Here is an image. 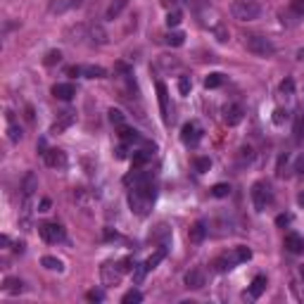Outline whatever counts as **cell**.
<instances>
[{
  "label": "cell",
  "mask_w": 304,
  "mask_h": 304,
  "mask_svg": "<svg viewBox=\"0 0 304 304\" xmlns=\"http://www.w3.org/2000/svg\"><path fill=\"white\" fill-rule=\"evenodd\" d=\"M157 197V188L152 183H145V185H133L128 190V207L131 212L138 216H147L152 209V202Z\"/></svg>",
  "instance_id": "1"
},
{
  "label": "cell",
  "mask_w": 304,
  "mask_h": 304,
  "mask_svg": "<svg viewBox=\"0 0 304 304\" xmlns=\"http://www.w3.org/2000/svg\"><path fill=\"white\" fill-rule=\"evenodd\" d=\"M231 12H233V17L240 19V21H252V19H259L262 7H259V2H254V0H235Z\"/></svg>",
  "instance_id": "2"
},
{
  "label": "cell",
  "mask_w": 304,
  "mask_h": 304,
  "mask_svg": "<svg viewBox=\"0 0 304 304\" xmlns=\"http://www.w3.org/2000/svg\"><path fill=\"white\" fill-rule=\"evenodd\" d=\"M245 48H247V53L257 55V57H271L276 53L273 43L266 36H259V34H252V36L245 38Z\"/></svg>",
  "instance_id": "3"
},
{
  "label": "cell",
  "mask_w": 304,
  "mask_h": 304,
  "mask_svg": "<svg viewBox=\"0 0 304 304\" xmlns=\"http://www.w3.org/2000/svg\"><path fill=\"white\" fill-rule=\"evenodd\" d=\"M252 202H254V209L257 212H264L268 204L273 202V190L266 181H257L252 185Z\"/></svg>",
  "instance_id": "4"
},
{
  "label": "cell",
  "mask_w": 304,
  "mask_h": 304,
  "mask_svg": "<svg viewBox=\"0 0 304 304\" xmlns=\"http://www.w3.org/2000/svg\"><path fill=\"white\" fill-rule=\"evenodd\" d=\"M202 126L197 124V122H188V124H183V128H181V141H183V145H188V147H195L200 141H202Z\"/></svg>",
  "instance_id": "5"
},
{
  "label": "cell",
  "mask_w": 304,
  "mask_h": 304,
  "mask_svg": "<svg viewBox=\"0 0 304 304\" xmlns=\"http://www.w3.org/2000/svg\"><path fill=\"white\" fill-rule=\"evenodd\" d=\"M38 235H41L45 243L55 245V243H62V240H64V228H62L60 223H41V226H38Z\"/></svg>",
  "instance_id": "6"
},
{
  "label": "cell",
  "mask_w": 304,
  "mask_h": 304,
  "mask_svg": "<svg viewBox=\"0 0 304 304\" xmlns=\"http://www.w3.org/2000/svg\"><path fill=\"white\" fill-rule=\"evenodd\" d=\"M67 74L69 76H86V79H105L107 69L100 64H83V67H69Z\"/></svg>",
  "instance_id": "7"
},
{
  "label": "cell",
  "mask_w": 304,
  "mask_h": 304,
  "mask_svg": "<svg viewBox=\"0 0 304 304\" xmlns=\"http://www.w3.org/2000/svg\"><path fill=\"white\" fill-rule=\"evenodd\" d=\"M74 122H76V112H74V109H62V112L57 114L55 124L50 126V133H62V131H67Z\"/></svg>",
  "instance_id": "8"
},
{
  "label": "cell",
  "mask_w": 304,
  "mask_h": 304,
  "mask_svg": "<svg viewBox=\"0 0 304 304\" xmlns=\"http://www.w3.org/2000/svg\"><path fill=\"white\" fill-rule=\"evenodd\" d=\"M43 160H45V164H48L50 169H64V166H67V152L53 147V150H45V152H43Z\"/></svg>",
  "instance_id": "9"
},
{
  "label": "cell",
  "mask_w": 304,
  "mask_h": 304,
  "mask_svg": "<svg viewBox=\"0 0 304 304\" xmlns=\"http://www.w3.org/2000/svg\"><path fill=\"white\" fill-rule=\"evenodd\" d=\"M122 268H119V264H105L102 266V283L107 287L112 285H119V281H122Z\"/></svg>",
  "instance_id": "10"
},
{
  "label": "cell",
  "mask_w": 304,
  "mask_h": 304,
  "mask_svg": "<svg viewBox=\"0 0 304 304\" xmlns=\"http://www.w3.org/2000/svg\"><path fill=\"white\" fill-rule=\"evenodd\" d=\"M264 290H266V276H254L250 290H245L243 297H245V300H259Z\"/></svg>",
  "instance_id": "11"
},
{
  "label": "cell",
  "mask_w": 304,
  "mask_h": 304,
  "mask_svg": "<svg viewBox=\"0 0 304 304\" xmlns=\"http://www.w3.org/2000/svg\"><path fill=\"white\" fill-rule=\"evenodd\" d=\"M185 287L188 290H202L204 287V271L202 268H190L185 273Z\"/></svg>",
  "instance_id": "12"
},
{
  "label": "cell",
  "mask_w": 304,
  "mask_h": 304,
  "mask_svg": "<svg viewBox=\"0 0 304 304\" xmlns=\"http://www.w3.org/2000/svg\"><path fill=\"white\" fill-rule=\"evenodd\" d=\"M157 98H160V109H162V119H164V124H169L171 122V109H169V90L164 83H157Z\"/></svg>",
  "instance_id": "13"
},
{
  "label": "cell",
  "mask_w": 304,
  "mask_h": 304,
  "mask_svg": "<svg viewBox=\"0 0 304 304\" xmlns=\"http://www.w3.org/2000/svg\"><path fill=\"white\" fill-rule=\"evenodd\" d=\"M223 122L228 126H238L243 122V107L240 105H226L223 107Z\"/></svg>",
  "instance_id": "14"
},
{
  "label": "cell",
  "mask_w": 304,
  "mask_h": 304,
  "mask_svg": "<svg viewBox=\"0 0 304 304\" xmlns=\"http://www.w3.org/2000/svg\"><path fill=\"white\" fill-rule=\"evenodd\" d=\"M285 250L292 254H302L304 252V238L300 233H287L285 235Z\"/></svg>",
  "instance_id": "15"
},
{
  "label": "cell",
  "mask_w": 304,
  "mask_h": 304,
  "mask_svg": "<svg viewBox=\"0 0 304 304\" xmlns=\"http://www.w3.org/2000/svg\"><path fill=\"white\" fill-rule=\"evenodd\" d=\"M188 238H190V243L200 245V243L207 238V223H204V221H195V223L190 226V231H188Z\"/></svg>",
  "instance_id": "16"
},
{
  "label": "cell",
  "mask_w": 304,
  "mask_h": 304,
  "mask_svg": "<svg viewBox=\"0 0 304 304\" xmlns=\"http://www.w3.org/2000/svg\"><path fill=\"white\" fill-rule=\"evenodd\" d=\"M53 95L57 98V100H72L74 95H76V88H74L72 83H55L53 86Z\"/></svg>",
  "instance_id": "17"
},
{
  "label": "cell",
  "mask_w": 304,
  "mask_h": 304,
  "mask_svg": "<svg viewBox=\"0 0 304 304\" xmlns=\"http://www.w3.org/2000/svg\"><path fill=\"white\" fill-rule=\"evenodd\" d=\"M88 38H93V43H98V45H105L109 41L107 31L100 26V24H90L88 26Z\"/></svg>",
  "instance_id": "18"
},
{
  "label": "cell",
  "mask_w": 304,
  "mask_h": 304,
  "mask_svg": "<svg viewBox=\"0 0 304 304\" xmlns=\"http://www.w3.org/2000/svg\"><path fill=\"white\" fill-rule=\"evenodd\" d=\"M238 264V259H235V252H231V254H223V257H219L214 262V268L216 271H228V268H233Z\"/></svg>",
  "instance_id": "19"
},
{
  "label": "cell",
  "mask_w": 304,
  "mask_h": 304,
  "mask_svg": "<svg viewBox=\"0 0 304 304\" xmlns=\"http://www.w3.org/2000/svg\"><path fill=\"white\" fill-rule=\"evenodd\" d=\"M126 5H128V0H114V2L107 7V12H105V19H109V21L117 19L126 10Z\"/></svg>",
  "instance_id": "20"
},
{
  "label": "cell",
  "mask_w": 304,
  "mask_h": 304,
  "mask_svg": "<svg viewBox=\"0 0 304 304\" xmlns=\"http://www.w3.org/2000/svg\"><path fill=\"white\" fill-rule=\"evenodd\" d=\"M2 290L7 295H19V292H24V283L19 278H5L2 281Z\"/></svg>",
  "instance_id": "21"
},
{
  "label": "cell",
  "mask_w": 304,
  "mask_h": 304,
  "mask_svg": "<svg viewBox=\"0 0 304 304\" xmlns=\"http://www.w3.org/2000/svg\"><path fill=\"white\" fill-rule=\"evenodd\" d=\"M164 259H166V247L162 245V247H160L157 252H155V254H150V257H147V262H145V264H147V268L152 271L155 266H160V264L164 262Z\"/></svg>",
  "instance_id": "22"
},
{
  "label": "cell",
  "mask_w": 304,
  "mask_h": 304,
  "mask_svg": "<svg viewBox=\"0 0 304 304\" xmlns=\"http://www.w3.org/2000/svg\"><path fill=\"white\" fill-rule=\"evenodd\" d=\"M150 160H152V152H150V150H138V152H133V166H136V169L145 166Z\"/></svg>",
  "instance_id": "23"
},
{
  "label": "cell",
  "mask_w": 304,
  "mask_h": 304,
  "mask_svg": "<svg viewBox=\"0 0 304 304\" xmlns=\"http://www.w3.org/2000/svg\"><path fill=\"white\" fill-rule=\"evenodd\" d=\"M164 41H166V45H171V48H181V45L185 43V36H183V31H169Z\"/></svg>",
  "instance_id": "24"
},
{
  "label": "cell",
  "mask_w": 304,
  "mask_h": 304,
  "mask_svg": "<svg viewBox=\"0 0 304 304\" xmlns=\"http://www.w3.org/2000/svg\"><path fill=\"white\" fill-rule=\"evenodd\" d=\"M7 119H10V128H7V133H10V141H12V143H19V141H21V128L15 124V117H12V112H7Z\"/></svg>",
  "instance_id": "25"
},
{
  "label": "cell",
  "mask_w": 304,
  "mask_h": 304,
  "mask_svg": "<svg viewBox=\"0 0 304 304\" xmlns=\"http://www.w3.org/2000/svg\"><path fill=\"white\" fill-rule=\"evenodd\" d=\"M119 138H122L124 143H136V141H141L138 131H133V128H126V126H119Z\"/></svg>",
  "instance_id": "26"
},
{
  "label": "cell",
  "mask_w": 304,
  "mask_h": 304,
  "mask_svg": "<svg viewBox=\"0 0 304 304\" xmlns=\"http://www.w3.org/2000/svg\"><path fill=\"white\" fill-rule=\"evenodd\" d=\"M212 34H214V38L219 41V43H226L228 38H231V34H228V29L221 24V21H216L214 26H212Z\"/></svg>",
  "instance_id": "27"
},
{
  "label": "cell",
  "mask_w": 304,
  "mask_h": 304,
  "mask_svg": "<svg viewBox=\"0 0 304 304\" xmlns=\"http://www.w3.org/2000/svg\"><path fill=\"white\" fill-rule=\"evenodd\" d=\"M41 264L48 268V271H57V273H60V271H64V264H62L57 257H43V259H41Z\"/></svg>",
  "instance_id": "28"
},
{
  "label": "cell",
  "mask_w": 304,
  "mask_h": 304,
  "mask_svg": "<svg viewBox=\"0 0 304 304\" xmlns=\"http://www.w3.org/2000/svg\"><path fill=\"white\" fill-rule=\"evenodd\" d=\"M69 7H74V0H53V2H50V12H53V15H62V12L69 10Z\"/></svg>",
  "instance_id": "29"
},
{
  "label": "cell",
  "mask_w": 304,
  "mask_h": 304,
  "mask_svg": "<svg viewBox=\"0 0 304 304\" xmlns=\"http://www.w3.org/2000/svg\"><path fill=\"white\" fill-rule=\"evenodd\" d=\"M292 138H295L297 143H302V141H304V114H300V117L295 119V126H292Z\"/></svg>",
  "instance_id": "30"
},
{
  "label": "cell",
  "mask_w": 304,
  "mask_h": 304,
  "mask_svg": "<svg viewBox=\"0 0 304 304\" xmlns=\"http://www.w3.org/2000/svg\"><path fill=\"white\" fill-rule=\"evenodd\" d=\"M252 160H254V150H252L250 145H243V147L238 150V162L245 166V164H250Z\"/></svg>",
  "instance_id": "31"
},
{
  "label": "cell",
  "mask_w": 304,
  "mask_h": 304,
  "mask_svg": "<svg viewBox=\"0 0 304 304\" xmlns=\"http://www.w3.org/2000/svg\"><path fill=\"white\" fill-rule=\"evenodd\" d=\"M181 21H183L181 10H169V15H166V26H169V29H176Z\"/></svg>",
  "instance_id": "32"
},
{
  "label": "cell",
  "mask_w": 304,
  "mask_h": 304,
  "mask_svg": "<svg viewBox=\"0 0 304 304\" xmlns=\"http://www.w3.org/2000/svg\"><path fill=\"white\" fill-rule=\"evenodd\" d=\"M221 83H223V74H219V72L209 74V76L204 79V88H219Z\"/></svg>",
  "instance_id": "33"
},
{
  "label": "cell",
  "mask_w": 304,
  "mask_h": 304,
  "mask_svg": "<svg viewBox=\"0 0 304 304\" xmlns=\"http://www.w3.org/2000/svg\"><path fill=\"white\" fill-rule=\"evenodd\" d=\"M122 302H124V304H138V302H143V292H141V290H128L124 297H122Z\"/></svg>",
  "instance_id": "34"
},
{
  "label": "cell",
  "mask_w": 304,
  "mask_h": 304,
  "mask_svg": "<svg viewBox=\"0 0 304 304\" xmlns=\"http://www.w3.org/2000/svg\"><path fill=\"white\" fill-rule=\"evenodd\" d=\"M235 259H238V264H243V262H250L252 259V250L250 247H245V245H240V247H235Z\"/></svg>",
  "instance_id": "35"
},
{
  "label": "cell",
  "mask_w": 304,
  "mask_h": 304,
  "mask_svg": "<svg viewBox=\"0 0 304 304\" xmlns=\"http://www.w3.org/2000/svg\"><path fill=\"white\" fill-rule=\"evenodd\" d=\"M107 114H109V122L117 126V128H119V126H124V119H126V117H124V112H122V109H114V107H112Z\"/></svg>",
  "instance_id": "36"
},
{
  "label": "cell",
  "mask_w": 304,
  "mask_h": 304,
  "mask_svg": "<svg viewBox=\"0 0 304 304\" xmlns=\"http://www.w3.org/2000/svg\"><path fill=\"white\" fill-rule=\"evenodd\" d=\"M212 195L214 197H228L231 195V185H228V183H216L214 188H212Z\"/></svg>",
  "instance_id": "37"
},
{
  "label": "cell",
  "mask_w": 304,
  "mask_h": 304,
  "mask_svg": "<svg viewBox=\"0 0 304 304\" xmlns=\"http://www.w3.org/2000/svg\"><path fill=\"white\" fill-rule=\"evenodd\" d=\"M147 264H136V268H133V281L136 283H143L145 281V276H147Z\"/></svg>",
  "instance_id": "38"
},
{
  "label": "cell",
  "mask_w": 304,
  "mask_h": 304,
  "mask_svg": "<svg viewBox=\"0 0 304 304\" xmlns=\"http://www.w3.org/2000/svg\"><path fill=\"white\" fill-rule=\"evenodd\" d=\"M195 169L200 171V174L209 171V169H212V160H209V157H197V160H195Z\"/></svg>",
  "instance_id": "39"
},
{
  "label": "cell",
  "mask_w": 304,
  "mask_h": 304,
  "mask_svg": "<svg viewBox=\"0 0 304 304\" xmlns=\"http://www.w3.org/2000/svg\"><path fill=\"white\" fill-rule=\"evenodd\" d=\"M287 117H290V114H287L285 109H281V107H278L276 112H273V124H276V126H283V124L287 122Z\"/></svg>",
  "instance_id": "40"
},
{
  "label": "cell",
  "mask_w": 304,
  "mask_h": 304,
  "mask_svg": "<svg viewBox=\"0 0 304 304\" xmlns=\"http://www.w3.org/2000/svg\"><path fill=\"white\" fill-rule=\"evenodd\" d=\"M169 235H171V228H169L166 223H160V226H157V231L152 233V238H155V240H162V238H169Z\"/></svg>",
  "instance_id": "41"
},
{
  "label": "cell",
  "mask_w": 304,
  "mask_h": 304,
  "mask_svg": "<svg viewBox=\"0 0 304 304\" xmlns=\"http://www.w3.org/2000/svg\"><path fill=\"white\" fill-rule=\"evenodd\" d=\"M60 60H62V53H60V50H50V53L45 55V60H43V62H45L48 67H53V64H57Z\"/></svg>",
  "instance_id": "42"
},
{
  "label": "cell",
  "mask_w": 304,
  "mask_h": 304,
  "mask_svg": "<svg viewBox=\"0 0 304 304\" xmlns=\"http://www.w3.org/2000/svg\"><path fill=\"white\" fill-rule=\"evenodd\" d=\"M86 300H88V302H102V300H105V292H102V290H88V292H86Z\"/></svg>",
  "instance_id": "43"
},
{
  "label": "cell",
  "mask_w": 304,
  "mask_h": 304,
  "mask_svg": "<svg viewBox=\"0 0 304 304\" xmlns=\"http://www.w3.org/2000/svg\"><path fill=\"white\" fill-rule=\"evenodd\" d=\"M119 268H122L124 273H128V271L133 273V268H136V259H131V257H126V259H122V262H119Z\"/></svg>",
  "instance_id": "44"
},
{
  "label": "cell",
  "mask_w": 304,
  "mask_h": 304,
  "mask_svg": "<svg viewBox=\"0 0 304 304\" xmlns=\"http://www.w3.org/2000/svg\"><path fill=\"white\" fill-rule=\"evenodd\" d=\"M285 166H287V155H281L278 157V166H276V176H285Z\"/></svg>",
  "instance_id": "45"
},
{
  "label": "cell",
  "mask_w": 304,
  "mask_h": 304,
  "mask_svg": "<svg viewBox=\"0 0 304 304\" xmlns=\"http://www.w3.org/2000/svg\"><path fill=\"white\" fill-rule=\"evenodd\" d=\"M281 93H283V95H292V93H295V81H292V79H285V81L281 83Z\"/></svg>",
  "instance_id": "46"
},
{
  "label": "cell",
  "mask_w": 304,
  "mask_h": 304,
  "mask_svg": "<svg viewBox=\"0 0 304 304\" xmlns=\"http://www.w3.org/2000/svg\"><path fill=\"white\" fill-rule=\"evenodd\" d=\"M179 90H181V95H188V93H190V79H188V76H181L179 79Z\"/></svg>",
  "instance_id": "47"
},
{
  "label": "cell",
  "mask_w": 304,
  "mask_h": 304,
  "mask_svg": "<svg viewBox=\"0 0 304 304\" xmlns=\"http://www.w3.org/2000/svg\"><path fill=\"white\" fill-rule=\"evenodd\" d=\"M290 7H292V12H295V15H300V17L304 15V0H292V2H290Z\"/></svg>",
  "instance_id": "48"
},
{
  "label": "cell",
  "mask_w": 304,
  "mask_h": 304,
  "mask_svg": "<svg viewBox=\"0 0 304 304\" xmlns=\"http://www.w3.org/2000/svg\"><path fill=\"white\" fill-rule=\"evenodd\" d=\"M295 171H297V176H304V152L295 162Z\"/></svg>",
  "instance_id": "49"
},
{
  "label": "cell",
  "mask_w": 304,
  "mask_h": 304,
  "mask_svg": "<svg viewBox=\"0 0 304 304\" xmlns=\"http://www.w3.org/2000/svg\"><path fill=\"white\" fill-rule=\"evenodd\" d=\"M292 221V216L290 214H281V216H276V226H287Z\"/></svg>",
  "instance_id": "50"
},
{
  "label": "cell",
  "mask_w": 304,
  "mask_h": 304,
  "mask_svg": "<svg viewBox=\"0 0 304 304\" xmlns=\"http://www.w3.org/2000/svg\"><path fill=\"white\" fill-rule=\"evenodd\" d=\"M38 212H50V200H48V197L41 200V209H38Z\"/></svg>",
  "instance_id": "51"
},
{
  "label": "cell",
  "mask_w": 304,
  "mask_h": 304,
  "mask_svg": "<svg viewBox=\"0 0 304 304\" xmlns=\"http://www.w3.org/2000/svg\"><path fill=\"white\" fill-rule=\"evenodd\" d=\"M114 152H117V160H126V147H124V145H122V147H117Z\"/></svg>",
  "instance_id": "52"
},
{
  "label": "cell",
  "mask_w": 304,
  "mask_h": 304,
  "mask_svg": "<svg viewBox=\"0 0 304 304\" xmlns=\"http://www.w3.org/2000/svg\"><path fill=\"white\" fill-rule=\"evenodd\" d=\"M15 252H19V254H21V252H24V243H17V245H15Z\"/></svg>",
  "instance_id": "53"
},
{
  "label": "cell",
  "mask_w": 304,
  "mask_h": 304,
  "mask_svg": "<svg viewBox=\"0 0 304 304\" xmlns=\"http://www.w3.org/2000/svg\"><path fill=\"white\" fill-rule=\"evenodd\" d=\"M297 202H300V204L304 207V193H300V197H297Z\"/></svg>",
  "instance_id": "54"
},
{
  "label": "cell",
  "mask_w": 304,
  "mask_h": 304,
  "mask_svg": "<svg viewBox=\"0 0 304 304\" xmlns=\"http://www.w3.org/2000/svg\"><path fill=\"white\" fill-rule=\"evenodd\" d=\"M297 57H300V60H304V48L300 50V53H297Z\"/></svg>",
  "instance_id": "55"
},
{
  "label": "cell",
  "mask_w": 304,
  "mask_h": 304,
  "mask_svg": "<svg viewBox=\"0 0 304 304\" xmlns=\"http://www.w3.org/2000/svg\"><path fill=\"white\" fill-rule=\"evenodd\" d=\"M300 276H302V281H304V266H300Z\"/></svg>",
  "instance_id": "56"
}]
</instances>
